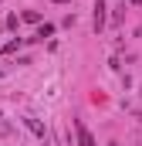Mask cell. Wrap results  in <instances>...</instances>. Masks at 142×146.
Listing matches in <instances>:
<instances>
[{
    "label": "cell",
    "instance_id": "3",
    "mask_svg": "<svg viewBox=\"0 0 142 146\" xmlns=\"http://www.w3.org/2000/svg\"><path fill=\"white\" fill-rule=\"evenodd\" d=\"M24 122H27V129H31V133H34L37 139H44V126H41V122H37V119H31V115H27V119H24Z\"/></svg>",
    "mask_w": 142,
    "mask_h": 146
},
{
    "label": "cell",
    "instance_id": "6",
    "mask_svg": "<svg viewBox=\"0 0 142 146\" xmlns=\"http://www.w3.org/2000/svg\"><path fill=\"white\" fill-rule=\"evenodd\" d=\"M17 48H20V37H14V41H7V44H3V54H14Z\"/></svg>",
    "mask_w": 142,
    "mask_h": 146
},
{
    "label": "cell",
    "instance_id": "4",
    "mask_svg": "<svg viewBox=\"0 0 142 146\" xmlns=\"http://www.w3.org/2000/svg\"><path fill=\"white\" fill-rule=\"evenodd\" d=\"M51 34H54V24H41V27H37V41H44V37H51Z\"/></svg>",
    "mask_w": 142,
    "mask_h": 146
},
{
    "label": "cell",
    "instance_id": "7",
    "mask_svg": "<svg viewBox=\"0 0 142 146\" xmlns=\"http://www.w3.org/2000/svg\"><path fill=\"white\" fill-rule=\"evenodd\" d=\"M24 21H27V24H41V14H37V10H24Z\"/></svg>",
    "mask_w": 142,
    "mask_h": 146
},
{
    "label": "cell",
    "instance_id": "5",
    "mask_svg": "<svg viewBox=\"0 0 142 146\" xmlns=\"http://www.w3.org/2000/svg\"><path fill=\"white\" fill-rule=\"evenodd\" d=\"M3 27H10V31H17V27H20V17H17V14H10V17L3 21Z\"/></svg>",
    "mask_w": 142,
    "mask_h": 146
},
{
    "label": "cell",
    "instance_id": "1",
    "mask_svg": "<svg viewBox=\"0 0 142 146\" xmlns=\"http://www.w3.org/2000/svg\"><path fill=\"white\" fill-rule=\"evenodd\" d=\"M74 133H78V146H95V136L88 133V126H85L81 119L74 122Z\"/></svg>",
    "mask_w": 142,
    "mask_h": 146
},
{
    "label": "cell",
    "instance_id": "9",
    "mask_svg": "<svg viewBox=\"0 0 142 146\" xmlns=\"http://www.w3.org/2000/svg\"><path fill=\"white\" fill-rule=\"evenodd\" d=\"M135 34H139V37H142V27H139V31H135Z\"/></svg>",
    "mask_w": 142,
    "mask_h": 146
},
{
    "label": "cell",
    "instance_id": "10",
    "mask_svg": "<svg viewBox=\"0 0 142 146\" xmlns=\"http://www.w3.org/2000/svg\"><path fill=\"white\" fill-rule=\"evenodd\" d=\"M58 3H64V0H58Z\"/></svg>",
    "mask_w": 142,
    "mask_h": 146
},
{
    "label": "cell",
    "instance_id": "11",
    "mask_svg": "<svg viewBox=\"0 0 142 146\" xmlns=\"http://www.w3.org/2000/svg\"><path fill=\"white\" fill-rule=\"evenodd\" d=\"M0 3H3V0H0Z\"/></svg>",
    "mask_w": 142,
    "mask_h": 146
},
{
    "label": "cell",
    "instance_id": "8",
    "mask_svg": "<svg viewBox=\"0 0 142 146\" xmlns=\"http://www.w3.org/2000/svg\"><path fill=\"white\" fill-rule=\"evenodd\" d=\"M132 3H135V7H139V3H142V0H132Z\"/></svg>",
    "mask_w": 142,
    "mask_h": 146
},
{
    "label": "cell",
    "instance_id": "2",
    "mask_svg": "<svg viewBox=\"0 0 142 146\" xmlns=\"http://www.w3.org/2000/svg\"><path fill=\"white\" fill-rule=\"evenodd\" d=\"M91 27H95V34L105 27V0H98V3H95V21H91Z\"/></svg>",
    "mask_w": 142,
    "mask_h": 146
}]
</instances>
